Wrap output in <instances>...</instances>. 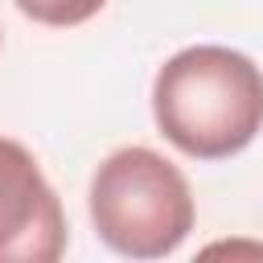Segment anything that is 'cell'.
Here are the masks:
<instances>
[{"mask_svg": "<svg viewBox=\"0 0 263 263\" xmlns=\"http://www.w3.org/2000/svg\"><path fill=\"white\" fill-rule=\"evenodd\" d=\"M160 136L193 160H226L263 132V70L230 45H189L152 78Z\"/></svg>", "mask_w": 263, "mask_h": 263, "instance_id": "6da1fadb", "label": "cell"}, {"mask_svg": "<svg viewBox=\"0 0 263 263\" xmlns=\"http://www.w3.org/2000/svg\"><path fill=\"white\" fill-rule=\"evenodd\" d=\"M193 218L185 173L144 144L115 148L90 177V222L115 255L164 259L189 238Z\"/></svg>", "mask_w": 263, "mask_h": 263, "instance_id": "7a4b0ae2", "label": "cell"}, {"mask_svg": "<svg viewBox=\"0 0 263 263\" xmlns=\"http://www.w3.org/2000/svg\"><path fill=\"white\" fill-rule=\"evenodd\" d=\"M66 214L33 152L0 136V263H58Z\"/></svg>", "mask_w": 263, "mask_h": 263, "instance_id": "3957f363", "label": "cell"}, {"mask_svg": "<svg viewBox=\"0 0 263 263\" xmlns=\"http://www.w3.org/2000/svg\"><path fill=\"white\" fill-rule=\"evenodd\" d=\"M16 8L37 25L74 29V25H86L90 16H99L107 8V0H16Z\"/></svg>", "mask_w": 263, "mask_h": 263, "instance_id": "277c9868", "label": "cell"}]
</instances>
